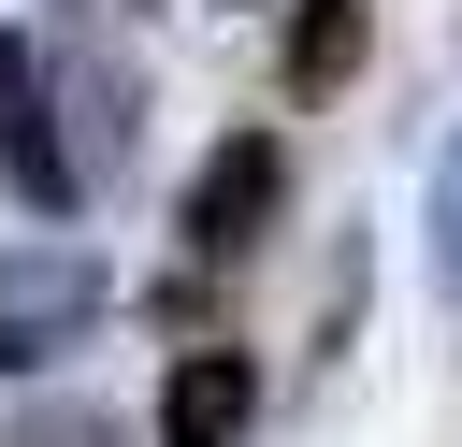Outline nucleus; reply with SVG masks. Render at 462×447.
<instances>
[{"label":"nucleus","mask_w":462,"mask_h":447,"mask_svg":"<svg viewBox=\"0 0 462 447\" xmlns=\"http://www.w3.org/2000/svg\"><path fill=\"white\" fill-rule=\"evenodd\" d=\"M361 43H375V0H289V87H303V101L346 87Z\"/></svg>","instance_id":"5"},{"label":"nucleus","mask_w":462,"mask_h":447,"mask_svg":"<svg viewBox=\"0 0 462 447\" xmlns=\"http://www.w3.org/2000/svg\"><path fill=\"white\" fill-rule=\"evenodd\" d=\"M87 317H101L87 245H0V375H43L58 346H87Z\"/></svg>","instance_id":"1"},{"label":"nucleus","mask_w":462,"mask_h":447,"mask_svg":"<svg viewBox=\"0 0 462 447\" xmlns=\"http://www.w3.org/2000/svg\"><path fill=\"white\" fill-rule=\"evenodd\" d=\"M274 202H289V144H274V130H231V144L188 173V260H245V245L274 231Z\"/></svg>","instance_id":"2"},{"label":"nucleus","mask_w":462,"mask_h":447,"mask_svg":"<svg viewBox=\"0 0 462 447\" xmlns=\"http://www.w3.org/2000/svg\"><path fill=\"white\" fill-rule=\"evenodd\" d=\"M0 187L29 202V216H72L87 202V159L58 144V101H43V58L0 29Z\"/></svg>","instance_id":"3"},{"label":"nucleus","mask_w":462,"mask_h":447,"mask_svg":"<svg viewBox=\"0 0 462 447\" xmlns=\"http://www.w3.org/2000/svg\"><path fill=\"white\" fill-rule=\"evenodd\" d=\"M245 418H260L245 346H188V360H173V389H159V447H245Z\"/></svg>","instance_id":"4"},{"label":"nucleus","mask_w":462,"mask_h":447,"mask_svg":"<svg viewBox=\"0 0 462 447\" xmlns=\"http://www.w3.org/2000/svg\"><path fill=\"white\" fill-rule=\"evenodd\" d=\"M0 447H116V418H87V404H43L29 433H0Z\"/></svg>","instance_id":"7"},{"label":"nucleus","mask_w":462,"mask_h":447,"mask_svg":"<svg viewBox=\"0 0 462 447\" xmlns=\"http://www.w3.org/2000/svg\"><path fill=\"white\" fill-rule=\"evenodd\" d=\"M433 288L462 303V130H448V159H433Z\"/></svg>","instance_id":"6"}]
</instances>
